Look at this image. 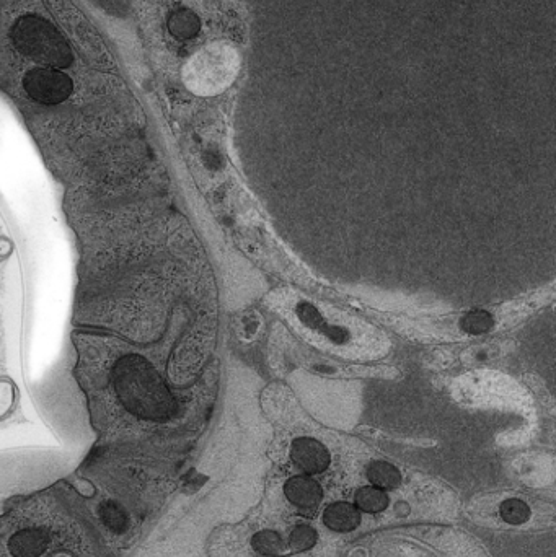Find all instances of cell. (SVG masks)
<instances>
[{
  "mask_svg": "<svg viewBox=\"0 0 556 557\" xmlns=\"http://www.w3.org/2000/svg\"><path fill=\"white\" fill-rule=\"evenodd\" d=\"M367 479L382 491H393L402 483V473L389 461L376 460L367 466Z\"/></svg>",
  "mask_w": 556,
  "mask_h": 557,
  "instance_id": "5",
  "label": "cell"
},
{
  "mask_svg": "<svg viewBox=\"0 0 556 557\" xmlns=\"http://www.w3.org/2000/svg\"><path fill=\"white\" fill-rule=\"evenodd\" d=\"M252 548L265 557H279L286 553V543L278 531H258L252 538Z\"/></svg>",
  "mask_w": 556,
  "mask_h": 557,
  "instance_id": "7",
  "label": "cell"
},
{
  "mask_svg": "<svg viewBox=\"0 0 556 557\" xmlns=\"http://www.w3.org/2000/svg\"><path fill=\"white\" fill-rule=\"evenodd\" d=\"M530 507L521 499H506L499 507V515L509 525H524L530 520Z\"/></svg>",
  "mask_w": 556,
  "mask_h": 557,
  "instance_id": "8",
  "label": "cell"
},
{
  "mask_svg": "<svg viewBox=\"0 0 556 557\" xmlns=\"http://www.w3.org/2000/svg\"><path fill=\"white\" fill-rule=\"evenodd\" d=\"M361 510L349 502H335L323 512V523L335 533H348L361 525Z\"/></svg>",
  "mask_w": 556,
  "mask_h": 557,
  "instance_id": "4",
  "label": "cell"
},
{
  "mask_svg": "<svg viewBox=\"0 0 556 557\" xmlns=\"http://www.w3.org/2000/svg\"><path fill=\"white\" fill-rule=\"evenodd\" d=\"M199 18L195 14H191L188 10H183V12H178L175 17L172 18L170 22V28H172L173 35L180 36V38H191L195 36L199 31Z\"/></svg>",
  "mask_w": 556,
  "mask_h": 557,
  "instance_id": "11",
  "label": "cell"
},
{
  "mask_svg": "<svg viewBox=\"0 0 556 557\" xmlns=\"http://www.w3.org/2000/svg\"><path fill=\"white\" fill-rule=\"evenodd\" d=\"M291 460L302 473L320 474L327 470L331 463L328 448L312 437H299L291 445Z\"/></svg>",
  "mask_w": 556,
  "mask_h": 557,
  "instance_id": "2",
  "label": "cell"
},
{
  "mask_svg": "<svg viewBox=\"0 0 556 557\" xmlns=\"http://www.w3.org/2000/svg\"><path fill=\"white\" fill-rule=\"evenodd\" d=\"M18 403V388L10 378L0 377V421L14 413Z\"/></svg>",
  "mask_w": 556,
  "mask_h": 557,
  "instance_id": "10",
  "label": "cell"
},
{
  "mask_svg": "<svg viewBox=\"0 0 556 557\" xmlns=\"http://www.w3.org/2000/svg\"><path fill=\"white\" fill-rule=\"evenodd\" d=\"M15 246L9 238L0 237V263H4L14 253Z\"/></svg>",
  "mask_w": 556,
  "mask_h": 557,
  "instance_id": "13",
  "label": "cell"
},
{
  "mask_svg": "<svg viewBox=\"0 0 556 557\" xmlns=\"http://www.w3.org/2000/svg\"><path fill=\"white\" fill-rule=\"evenodd\" d=\"M284 494L297 512L305 517H314L323 499L322 486L314 478H310L309 474L289 479L284 484Z\"/></svg>",
  "mask_w": 556,
  "mask_h": 557,
  "instance_id": "1",
  "label": "cell"
},
{
  "mask_svg": "<svg viewBox=\"0 0 556 557\" xmlns=\"http://www.w3.org/2000/svg\"><path fill=\"white\" fill-rule=\"evenodd\" d=\"M27 90L35 100L46 105H54L66 100L71 85L64 77L40 72V74L30 75V79L27 80Z\"/></svg>",
  "mask_w": 556,
  "mask_h": 557,
  "instance_id": "3",
  "label": "cell"
},
{
  "mask_svg": "<svg viewBox=\"0 0 556 557\" xmlns=\"http://www.w3.org/2000/svg\"><path fill=\"white\" fill-rule=\"evenodd\" d=\"M493 326V316L485 310H475L468 313L462 320V328L470 334H483L490 331Z\"/></svg>",
  "mask_w": 556,
  "mask_h": 557,
  "instance_id": "12",
  "label": "cell"
},
{
  "mask_svg": "<svg viewBox=\"0 0 556 557\" xmlns=\"http://www.w3.org/2000/svg\"><path fill=\"white\" fill-rule=\"evenodd\" d=\"M318 541V533L310 525H297L289 535V546L294 553H305L314 548Z\"/></svg>",
  "mask_w": 556,
  "mask_h": 557,
  "instance_id": "9",
  "label": "cell"
},
{
  "mask_svg": "<svg viewBox=\"0 0 556 557\" xmlns=\"http://www.w3.org/2000/svg\"><path fill=\"white\" fill-rule=\"evenodd\" d=\"M354 499H356V507H358L361 512H366V514H380V512H384L390 504L387 492L374 486L361 487V489L356 492V497H354Z\"/></svg>",
  "mask_w": 556,
  "mask_h": 557,
  "instance_id": "6",
  "label": "cell"
}]
</instances>
